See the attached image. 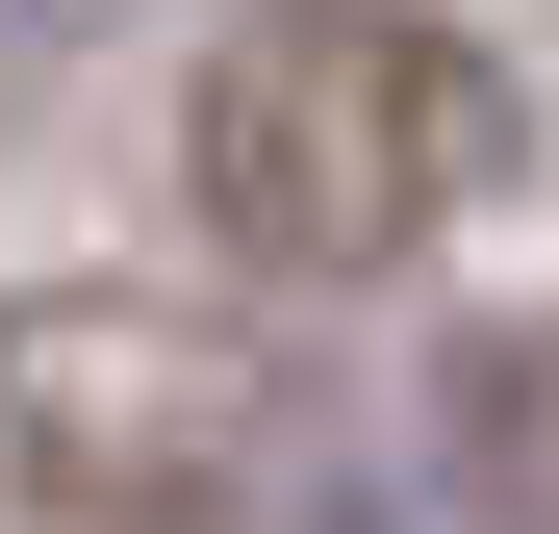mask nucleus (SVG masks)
<instances>
[{
	"mask_svg": "<svg viewBox=\"0 0 559 534\" xmlns=\"http://www.w3.org/2000/svg\"><path fill=\"white\" fill-rule=\"evenodd\" d=\"M26 26H76V0H0V51H26Z\"/></svg>",
	"mask_w": 559,
	"mask_h": 534,
	"instance_id": "obj_3",
	"label": "nucleus"
},
{
	"mask_svg": "<svg viewBox=\"0 0 559 534\" xmlns=\"http://www.w3.org/2000/svg\"><path fill=\"white\" fill-rule=\"evenodd\" d=\"M0 484L51 534H382V432L204 306H51L0 331Z\"/></svg>",
	"mask_w": 559,
	"mask_h": 534,
	"instance_id": "obj_2",
	"label": "nucleus"
},
{
	"mask_svg": "<svg viewBox=\"0 0 559 534\" xmlns=\"http://www.w3.org/2000/svg\"><path fill=\"white\" fill-rule=\"evenodd\" d=\"M178 178L254 281H407V254L509 178V76L432 0H254L178 103Z\"/></svg>",
	"mask_w": 559,
	"mask_h": 534,
	"instance_id": "obj_1",
	"label": "nucleus"
}]
</instances>
